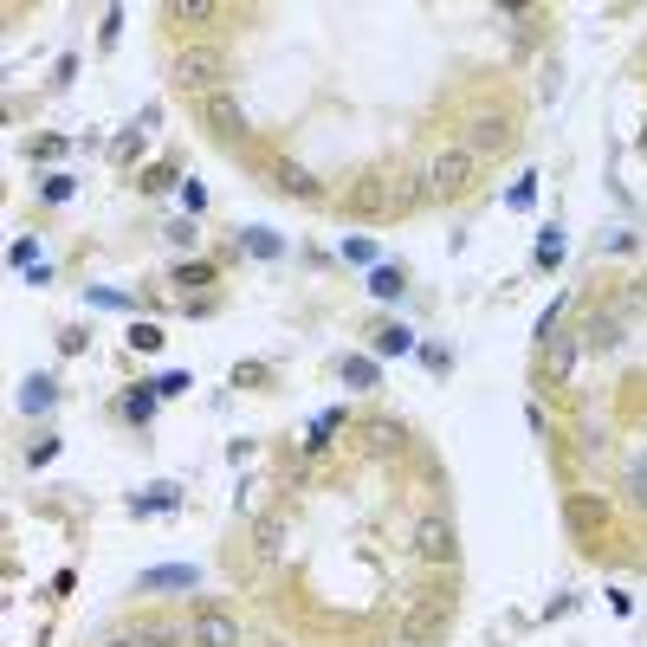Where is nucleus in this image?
I'll list each match as a JSON object with an SVG mask.
<instances>
[{
  "label": "nucleus",
  "mask_w": 647,
  "mask_h": 647,
  "mask_svg": "<svg viewBox=\"0 0 647 647\" xmlns=\"http://www.w3.org/2000/svg\"><path fill=\"white\" fill-rule=\"evenodd\" d=\"M220 78H227V52L220 46H182L175 52V85L182 91H220Z\"/></svg>",
  "instance_id": "nucleus-1"
},
{
  "label": "nucleus",
  "mask_w": 647,
  "mask_h": 647,
  "mask_svg": "<svg viewBox=\"0 0 647 647\" xmlns=\"http://www.w3.org/2000/svg\"><path fill=\"white\" fill-rule=\"evenodd\" d=\"M473 175H479V156L466 143H447V149H434V162H428V188L434 195H466L473 188Z\"/></svg>",
  "instance_id": "nucleus-2"
},
{
  "label": "nucleus",
  "mask_w": 647,
  "mask_h": 647,
  "mask_svg": "<svg viewBox=\"0 0 647 647\" xmlns=\"http://www.w3.org/2000/svg\"><path fill=\"white\" fill-rule=\"evenodd\" d=\"M188 641L195 647H240V628H233V615L227 609H195V622H188Z\"/></svg>",
  "instance_id": "nucleus-3"
},
{
  "label": "nucleus",
  "mask_w": 647,
  "mask_h": 647,
  "mask_svg": "<svg viewBox=\"0 0 647 647\" xmlns=\"http://www.w3.org/2000/svg\"><path fill=\"white\" fill-rule=\"evenodd\" d=\"M415 550H421L428 563H453V550H460V544H453V518L428 512V518L415 525Z\"/></svg>",
  "instance_id": "nucleus-4"
},
{
  "label": "nucleus",
  "mask_w": 647,
  "mask_h": 647,
  "mask_svg": "<svg viewBox=\"0 0 647 647\" xmlns=\"http://www.w3.org/2000/svg\"><path fill=\"white\" fill-rule=\"evenodd\" d=\"M576 356H583V330L544 337V376H550V382H570V376H576Z\"/></svg>",
  "instance_id": "nucleus-5"
},
{
  "label": "nucleus",
  "mask_w": 647,
  "mask_h": 647,
  "mask_svg": "<svg viewBox=\"0 0 647 647\" xmlns=\"http://www.w3.org/2000/svg\"><path fill=\"white\" fill-rule=\"evenodd\" d=\"M505 143H512V117H505V110L473 117V136H466V149H473V156H499Z\"/></svg>",
  "instance_id": "nucleus-6"
},
{
  "label": "nucleus",
  "mask_w": 647,
  "mask_h": 647,
  "mask_svg": "<svg viewBox=\"0 0 647 647\" xmlns=\"http://www.w3.org/2000/svg\"><path fill=\"white\" fill-rule=\"evenodd\" d=\"M440 622H447V596H421V602H415V615L402 622V635H408V641H421V635H434Z\"/></svg>",
  "instance_id": "nucleus-7"
},
{
  "label": "nucleus",
  "mask_w": 647,
  "mask_h": 647,
  "mask_svg": "<svg viewBox=\"0 0 647 647\" xmlns=\"http://www.w3.org/2000/svg\"><path fill=\"white\" fill-rule=\"evenodd\" d=\"M208 123H214V130H220V136H240V130H246V117H240V104H233V98H227V91H214V98H208Z\"/></svg>",
  "instance_id": "nucleus-8"
},
{
  "label": "nucleus",
  "mask_w": 647,
  "mask_h": 647,
  "mask_svg": "<svg viewBox=\"0 0 647 647\" xmlns=\"http://www.w3.org/2000/svg\"><path fill=\"white\" fill-rule=\"evenodd\" d=\"M350 208H356V214H382V208H389V195H382V175H369L363 188H350Z\"/></svg>",
  "instance_id": "nucleus-9"
},
{
  "label": "nucleus",
  "mask_w": 647,
  "mask_h": 647,
  "mask_svg": "<svg viewBox=\"0 0 647 647\" xmlns=\"http://www.w3.org/2000/svg\"><path fill=\"white\" fill-rule=\"evenodd\" d=\"M201 583V570H188V563H182V570H149L143 576V589H195Z\"/></svg>",
  "instance_id": "nucleus-10"
},
{
  "label": "nucleus",
  "mask_w": 647,
  "mask_h": 647,
  "mask_svg": "<svg viewBox=\"0 0 647 647\" xmlns=\"http://www.w3.org/2000/svg\"><path fill=\"white\" fill-rule=\"evenodd\" d=\"M583 343H589V350H615V343H622V330H615V318H589L583 324Z\"/></svg>",
  "instance_id": "nucleus-11"
},
{
  "label": "nucleus",
  "mask_w": 647,
  "mask_h": 647,
  "mask_svg": "<svg viewBox=\"0 0 647 647\" xmlns=\"http://www.w3.org/2000/svg\"><path fill=\"white\" fill-rule=\"evenodd\" d=\"M628 505H635V512H647V453H635V460H628Z\"/></svg>",
  "instance_id": "nucleus-12"
},
{
  "label": "nucleus",
  "mask_w": 647,
  "mask_h": 647,
  "mask_svg": "<svg viewBox=\"0 0 647 647\" xmlns=\"http://www.w3.org/2000/svg\"><path fill=\"white\" fill-rule=\"evenodd\" d=\"M279 188H285V195H318V182H311V175L305 169H298V162H279Z\"/></svg>",
  "instance_id": "nucleus-13"
},
{
  "label": "nucleus",
  "mask_w": 647,
  "mask_h": 647,
  "mask_svg": "<svg viewBox=\"0 0 647 647\" xmlns=\"http://www.w3.org/2000/svg\"><path fill=\"white\" fill-rule=\"evenodd\" d=\"M175 499H182V486H149L143 499H130V512H169Z\"/></svg>",
  "instance_id": "nucleus-14"
},
{
  "label": "nucleus",
  "mask_w": 647,
  "mask_h": 647,
  "mask_svg": "<svg viewBox=\"0 0 647 647\" xmlns=\"http://www.w3.org/2000/svg\"><path fill=\"white\" fill-rule=\"evenodd\" d=\"M20 408H26V415H46V408H52V382H46V376H33V382L20 389Z\"/></svg>",
  "instance_id": "nucleus-15"
},
{
  "label": "nucleus",
  "mask_w": 647,
  "mask_h": 647,
  "mask_svg": "<svg viewBox=\"0 0 647 647\" xmlns=\"http://www.w3.org/2000/svg\"><path fill=\"white\" fill-rule=\"evenodd\" d=\"M369 292H376V298H402V272H395V266H376V272H369Z\"/></svg>",
  "instance_id": "nucleus-16"
},
{
  "label": "nucleus",
  "mask_w": 647,
  "mask_h": 647,
  "mask_svg": "<svg viewBox=\"0 0 647 647\" xmlns=\"http://www.w3.org/2000/svg\"><path fill=\"white\" fill-rule=\"evenodd\" d=\"M343 382H350V389H369V382H376V363H369V356H350V363H343Z\"/></svg>",
  "instance_id": "nucleus-17"
},
{
  "label": "nucleus",
  "mask_w": 647,
  "mask_h": 647,
  "mask_svg": "<svg viewBox=\"0 0 647 647\" xmlns=\"http://www.w3.org/2000/svg\"><path fill=\"white\" fill-rule=\"evenodd\" d=\"M279 550H285V525L266 518V525H259V557H279Z\"/></svg>",
  "instance_id": "nucleus-18"
},
{
  "label": "nucleus",
  "mask_w": 647,
  "mask_h": 647,
  "mask_svg": "<svg viewBox=\"0 0 647 647\" xmlns=\"http://www.w3.org/2000/svg\"><path fill=\"white\" fill-rule=\"evenodd\" d=\"M408 343H415V337H408L402 324H389V330H382V337H376V350H382V356H402Z\"/></svg>",
  "instance_id": "nucleus-19"
},
{
  "label": "nucleus",
  "mask_w": 647,
  "mask_h": 647,
  "mask_svg": "<svg viewBox=\"0 0 647 647\" xmlns=\"http://www.w3.org/2000/svg\"><path fill=\"white\" fill-rule=\"evenodd\" d=\"M337 428H343V415H318V428H311L305 447H330V434H337Z\"/></svg>",
  "instance_id": "nucleus-20"
},
{
  "label": "nucleus",
  "mask_w": 647,
  "mask_h": 647,
  "mask_svg": "<svg viewBox=\"0 0 647 647\" xmlns=\"http://www.w3.org/2000/svg\"><path fill=\"white\" fill-rule=\"evenodd\" d=\"M570 525H602V499H596V505L576 499V505H570Z\"/></svg>",
  "instance_id": "nucleus-21"
},
{
  "label": "nucleus",
  "mask_w": 647,
  "mask_h": 647,
  "mask_svg": "<svg viewBox=\"0 0 647 647\" xmlns=\"http://www.w3.org/2000/svg\"><path fill=\"white\" fill-rule=\"evenodd\" d=\"M130 343H136V350H162V330H156V324H136Z\"/></svg>",
  "instance_id": "nucleus-22"
},
{
  "label": "nucleus",
  "mask_w": 647,
  "mask_h": 647,
  "mask_svg": "<svg viewBox=\"0 0 647 647\" xmlns=\"http://www.w3.org/2000/svg\"><path fill=\"white\" fill-rule=\"evenodd\" d=\"M169 20H175V26H182V20L201 26V20H214V7H169Z\"/></svg>",
  "instance_id": "nucleus-23"
},
{
  "label": "nucleus",
  "mask_w": 647,
  "mask_h": 647,
  "mask_svg": "<svg viewBox=\"0 0 647 647\" xmlns=\"http://www.w3.org/2000/svg\"><path fill=\"white\" fill-rule=\"evenodd\" d=\"M246 246H253V253H259V259H272V253H279V240H272V233H259V227H253V233H246Z\"/></svg>",
  "instance_id": "nucleus-24"
},
{
  "label": "nucleus",
  "mask_w": 647,
  "mask_h": 647,
  "mask_svg": "<svg viewBox=\"0 0 647 647\" xmlns=\"http://www.w3.org/2000/svg\"><path fill=\"white\" fill-rule=\"evenodd\" d=\"M182 389H188L182 369H175V376H162V382H149V395H182Z\"/></svg>",
  "instance_id": "nucleus-25"
},
{
  "label": "nucleus",
  "mask_w": 647,
  "mask_h": 647,
  "mask_svg": "<svg viewBox=\"0 0 647 647\" xmlns=\"http://www.w3.org/2000/svg\"><path fill=\"white\" fill-rule=\"evenodd\" d=\"M104 647H149V641H143V628H130V635H110Z\"/></svg>",
  "instance_id": "nucleus-26"
},
{
  "label": "nucleus",
  "mask_w": 647,
  "mask_h": 647,
  "mask_svg": "<svg viewBox=\"0 0 647 647\" xmlns=\"http://www.w3.org/2000/svg\"><path fill=\"white\" fill-rule=\"evenodd\" d=\"M628 305H635V311H647V285H635V292H628Z\"/></svg>",
  "instance_id": "nucleus-27"
},
{
  "label": "nucleus",
  "mask_w": 647,
  "mask_h": 647,
  "mask_svg": "<svg viewBox=\"0 0 647 647\" xmlns=\"http://www.w3.org/2000/svg\"><path fill=\"white\" fill-rule=\"evenodd\" d=\"M641 149H647V123H641Z\"/></svg>",
  "instance_id": "nucleus-28"
}]
</instances>
